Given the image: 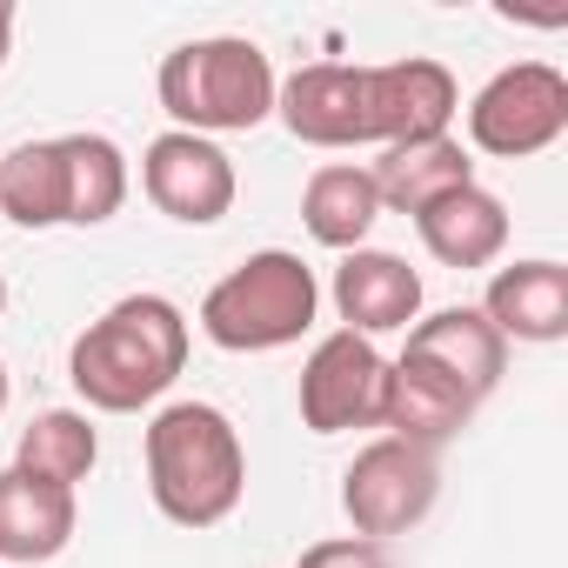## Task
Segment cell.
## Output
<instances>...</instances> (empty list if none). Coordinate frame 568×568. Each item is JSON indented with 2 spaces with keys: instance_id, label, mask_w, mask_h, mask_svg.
Returning <instances> with one entry per match:
<instances>
[{
  "instance_id": "6",
  "label": "cell",
  "mask_w": 568,
  "mask_h": 568,
  "mask_svg": "<svg viewBox=\"0 0 568 568\" xmlns=\"http://www.w3.org/2000/svg\"><path fill=\"white\" fill-rule=\"evenodd\" d=\"M442 495V468L428 448H408L395 435L368 442L348 475H342V515L355 521L362 541H382V535H408Z\"/></svg>"
},
{
  "instance_id": "22",
  "label": "cell",
  "mask_w": 568,
  "mask_h": 568,
  "mask_svg": "<svg viewBox=\"0 0 568 568\" xmlns=\"http://www.w3.org/2000/svg\"><path fill=\"white\" fill-rule=\"evenodd\" d=\"M295 568H388V561H382V541L342 535V541H315V548H302Z\"/></svg>"
},
{
  "instance_id": "14",
  "label": "cell",
  "mask_w": 568,
  "mask_h": 568,
  "mask_svg": "<svg viewBox=\"0 0 568 568\" xmlns=\"http://www.w3.org/2000/svg\"><path fill=\"white\" fill-rule=\"evenodd\" d=\"M468 415H475V402L448 382V375H435L428 362H415V355H402V362H388V395H382V428L395 435V442H408V448H442V442H455L462 428H468Z\"/></svg>"
},
{
  "instance_id": "3",
  "label": "cell",
  "mask_w": 568,
  "mask_h": 568,
  "mask_svg": "<svg viewBox=\"0 0 568 568\" xmlns=\"http://www.w3.org/2000/svg\"><path fill=\"white\" fill-rule=\"evenodd\" d=\"M315 308H322L315 267L288 247H261L207 288L201 335L227 355H267V348L302 342L315 328Z\"/></svg>"
},
{
  "instance_id": "9",
  "label": "cell",
  "mask_w": 568,
  "mask_h": 568,
  "mask_svg": "<svg viewBox=\"0 0 568 568\" xmlns=\"http://www.w3.org/2000/svg\"><path fill=\"white\" fill-rule=\"evenodd\" d=\"M362 101H368V141L382 148H402V141H428V134H448L462 94H455V74L442 61H388V68H362Z\"/></svg>"
},
{
  "instance_id": "24",
  "label": "cell",
  "mask_w": 568,
  "mask_h": 568,
  "mask_svg": "<svg viewBox=\"0 0 568 568\" xmlns=\"http://www.w3.org/2000/svg\"><path fill=\"white\" fill-rule=\"evenodd\" d=\"M0 415H8V368H0Z\"/></svg>"
},
{
  "instance_id": "16",
  "label": "cell",
  "mask_w": 568,
  "mask_h": 568,
  "mask_svg": "<svg viewBox=\"0 0 568 568\" xmlns=\"http://www.w3.org/2000/svg\"><path fill=\"white\" fill-rule=\"evenodd\" d=\"M415 234L422 247L442 261V267H488L501 247H508V207L488 194V187H455L442 201H428L415 214Z\"/></svg>"
},
{
  "instance_id": "21",
  "label": "cell",
  "mask_w": 568,
  "mask_h": 568,
  "mask_svg": "<svg viewBox=\"0 0 568 568\" xmlns=\"http://www.w3.org/2000/svg\"><path fill=\"white\" fill-rule=\"evenodd\" d=\"M94 462H101V435H94V422L74 415V408H48V415H34V422L21 428V455H14V468L34 475V481L74 488V481L94 475Z\"/></svg>"
},
{
  "instance_id": "13",
  "label": "cell",
  "mask_w": 568,
  "mask_h": 568,
  "mask_svg": "<svg viewBox=\"0 0 568 568\" xmlns=\"http://www.w3.org/2000/svg\"><path fill=\"white\" fill-rule=\"evenodd\" d=\"M481 315L501 342H561L568 335V267L561 261H515V267H495L488 295H481Z\"/></svg>"
},
{
  "instance_id": "10",
  "label": "cell",
  "mask_w": 568,
  "mask_h": 568,
  "mask_svg": "<svg viewBox=\"0 0 568 568\" xmlns=\"http://www.w3.org/2000/svg\"><path fill=\"white\" fill-rule=\"evenodd\" d=\"M274 114L308 148H368L362 68H348V61H315V68L288 74L274 88Z\"/></svg>"
},
{
  "instance_id": "8",
  "label": "cell",
  "mask_w": 568,
  "mask_h": 568,
  "mask_svg": "<svg viewBox=\"0 0 568 568\" xmlns=\"http://www.w3.org/2000/svg\"><path fill=\"white\" fill-rule=\"evenodd\" d=\"M141 187H148V201H154L168 221L207 227V221H221V214L234 207V161H227L214 141L168 128V134H154L148 154H141Z\"/></svg>"
},
{
  "instance_id": "1",
  "label": "cell",
  "mask_w": 568,
  "mask_h": 568,
  "mask_svg": "<svg viewBox=\"0 0 568 568\" xmlns=\"http://www.w3.org/2000/svg\"><path fill=\"white\" fill-rule=\"evenodd\" d=\"M187 368V315L168 295H128L88 322L68 348V382L101 415H134L161 402Z\"/></svg>"
},
{
  "instance_id": "20",
  "label": "cell",
  "mask_w": 568,
  "mask_h": 568,
  "mask_svg": "<svg viewBox=\"0 0 568 568\" xmlns=\"http://www.w3.org/2000/svg\"><path fill=\"white\" fill-rule=\"evenodd\" d=\"M68 161V227H101L128 201V154L108 134H61Z\"/></svg>"
},
{
  "instance_id": "25",
  "label": "cell",
  "mask_w": 568,
  "mask_h": 568,
  "mask_svg": "<svg viewBox=\"0 0 568 568\" xmlns=\"http://www.w3.org/2000/svg\"><path fill=\"white\" fill-rule=\"evenodd\" d=\"M0 315H8V274H0Z\"/></svg>"
},
{
  "instance_id": "2",
  "label": "cell",
  "mask_w": 568,
  "mask_h": 568,
  "mask_svg": "<svg viewBox=\"0 0 568 568\" xmlns=\"http://www.w3.org/2000/svg\"><path fill=\"white\" fill-rule=\"evenodd\" d=\"M148 495L181 528H214L247 495V455L221 408L174 402L148 422Z\"/></svg>"
},
{
  "instance_id": "18",
  "label": "cell",
  "mask_w": 568,
  "mask_h": 568,
  "mask_svg": "<svg viewBox=\"0 0 568 568\" xmlns=\"http://www.w3.org/2000/svg\"><path fill=\"white\" fill-rule=\"evenodd\" d=\"M302 221H308V234H315L322 247L355 254V247L368 241V227L382 221L375 174L355 168V161H328V168H315L308 187H302Z\"/></svg>"
},
{
  "instance_id": "4",
  "label": "cell",
  "mask_w": 568,
  "mask_h": 568,
  "mask_svg": "<svg viewBox=\"0 0 568 568\" xmlns=\"http://www.w3.org/2000/svg\"><path fill=\"white\" fill-rule=\"evenodd\" d=\"M161 108L174 114L181 134H247L274 114V68L254 41L241 34H207V41H181L161 61Z\"/></svg>"
},
{
  "instance_id": "23",
  "label": "cell",
  "mask_w": 568,
  "mask_h": 568,
  "mask_svg": "<svg viewBox=\"0 0 568 568\" xmlns=\"http://www.w3.org/2000/svg\"><path fill=\"white\" fill-rule=\"evenodd\" d=\"M8 48H14V8L0 0V68H8Z\"/></svg>"
},
{
  "instance_id": "11",
  "label": "cell",
  "mask_w": 568,
  "mask_h": 568,
  "mask_svg": "<svg viewBox=\"0 0 568 568\" xmlns=\"http://www.w3.org/2000/svg\"><path fill=\"white\" fill-rule=\"evenodd\" d=\"M402 355H415V362H428L435 375H448L475 408L501 388V368H508V342L488 328L481 308H442V315L415 322Z\"/></svg>"
},
{
  "instance_id": "7",
  "label": "cell",
  "mask_w": 568,
  "mask_h": 568,
  "mask_svg": "<svg viewBox=\"0 0 568 568\" xmlns=\"http://www.w3.org/2000/svg\"><path fill=\"white\" fill-rule=\"evenodd\" d=\"M382 395H388V362L375 342L335 328L315 342L302 368V422L315 435H348V428H382Z\"/></svg>"
},
{
  "instance_id": "19",
  "label": "cell",
  "mask_w": 568,
  "mask_h": 568,
  "mask_svg": "<svg viewBox=\"0 0 568 568\" xmlns=\"http://www.w3.org/2000/svg\"><path fill=\"white\" fill-rule=\"evenodd\" d=\"M0 214L14 227H61L68 221V161L61 141H21L0 161Z\"/></svg>"
},
{
  "instance_id": "15",
  "label": "cell",
  "mask_w": 568,
  "mask_h": 568,
  "mask_svg": "<svg viewBox=\"0 0 568 568\" xmlns=\"http://www.w3.org/2000/svg\"><path fill=\"white\" fill-rule=\"evenodd\" d=\"M74 488L0 468V561H54L74 541Z\"/></svg>"
},
{
  "instance_id": "5",
  "label": "cell",
  "mask_w": 568,
  "mask_h": 568,
  "mask_svg": "<svg viewBox=\"0 0 568 568\" xmlns=\"http://www.w3.org/2000/svg\"><path fill=\"white\" fill-rule=\"evenodd\" d=\"M561 134H568V74L548 61H515L468 101V141L495 161H528Z\"/></svg>"
},
{
  "instance_id": "12",
  "label": "cell",
  "mask_w": 568,
  "mask_h": 568,
  "mask_svg": "<svg viewBox=\"0 0 568 568\" xmlns=\"http://www.w3.org/2000/svg\"><path fill=\"white\" fill-rule=\"evenodd\" d=\"M335 308L348 322V335L375 342V335H395L422 315V274L402 261V254H382V247H355L342 267H335Z\"/></svg>"
},
{
  "instance_id": "17",
  "label": "cell",
  "mask_w": 568,
  "mask_h": 568,
  "mask_svg": "<svg viewBox=\"0 0 568 568\" xmlns=\"http://www.w3.org/2000/svg\"><path fill=\"white\" fill-rule=\"evenodd\" d=\"M368 174H375L382 207H395V214H422L428 201L468 187V181H475V161H468V148H462L455 134H428V141L382 148V161H375Z\"/></svg>"
}]
</instances>
